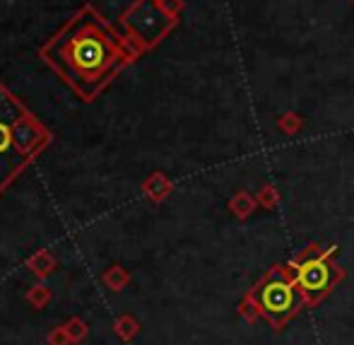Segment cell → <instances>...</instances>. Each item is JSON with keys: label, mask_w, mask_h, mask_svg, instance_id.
Returning a JSON list of instances; mask_svg holds the SVG:
<instances>
[{"label": "cell", "mask_w": 354, "mask_h": 345, "mask_svg": "<svg viewBox=\"0 0 354 345\" xmlns=\"http://www.w3.org/2000/svg\"><path fill=\"white\" fill-rule=\"evenodd\" d=\"M140 48L111 29L97 8L82 5L61 29L39 48L46 63L82 102H92L116 78L118 70L136 61Z\"/></svg>", "instance_id": "6da1fadb"}, {"label": "cell", "mask_w": 354, "mask_h": 345, "mask_svg": "<svg viewBox=\"0 0 354 345\" xmlns=\"http://www.w3.org/2000/svg\"><path fill=\"white\" fill-rule=\"evenodd\" d=\"M256 299L263 312L275 324H282L284 319L292 317L299 307L297 288H294V283L284 276L282 271H272L270 276L263 280L256 292Z\"/></svg>", "instance_id": "277c9868"}, {"label": "cell", "mask_w": 354, "mask_h": 345, "mask_svg": "<svg viewBox=\"0 0 354 345\" xmlns=\"http://www.w3.org/2000/svg\"><path fill=\"white\" fill-rule=\"evenodd\" d=\"M51 133L0 82V193L41 152Z\"/></svg>", "instance_id": "7a4b0ae2"}, {"label": "cell", "mask_w": 354, "mask_h": 345, "mask_svg": "<svg viewBox=\"0 0 354 345\" xmlns=\"http://www.w3.org/2000/svg\"><path fill=\"white\" fill-rule=\"evenodd\" d=\"M159 3H162V8L167 10L169 15H174V17H176V12L181 10V0H159Z\"/></svg>", "instance_id": "8992f818"}, {"label": "cell", "mask_w": 354, "mask_h": 345, "mask_svg": "<svg viewBox=\"0 0 354 345\" xmlns=\"http://www.w3.org/2000/svg\"><path fill=\"white\" fill-rule=\"evenodd\" d=\"M121 24L126 27L128 39L140 48H152L167 37L176 24V17L162 8L159 0H136L121 15Z\"/></svg>", "instance_id": "3957f363"}, {"label": "cell", "mask_w": 354, "mask_h": 345, "mask_svg": "<svg viewBox=\"0 0 354 345\" xmlns=\"http://www.w3.org/2000/svg\"><path fill=\"white\" fill-rule=\"evenodd\" d=\"M333 268L323 258H306L297 266V288L308 297H321L333 285Z\"/></svg>", "instance_id": "5b68a950"}]
</instances>
